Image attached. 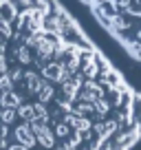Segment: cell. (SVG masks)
I'll list each match as a JSON object with an SVG mask.
<instances>
[{
    "mask_svg": "<svg viewBox=\"0 0 141 150\" xmlns=\"http://www.w3.org/2000/svg\"><path fill=\"white\" fill-rule=\"evenodd\" d=\"M106 31L141 60V0H82Z\"/></svg>",
    "mask_w": 141,
    "mask_h": 150,
    "instance_id": "2",
    "label": "cell"
},
{
    "mask_svg": "<svg viewBox=\"0 0 141 150\" xmlns=\"http://www.w3.org/2000/svg\"><path fill=\"white\" fill-rule=\"evenodd\" d=\"M132 88L57 0H0V150H130Z\"/></svg>",
    "mask_w": 141,
    "mask_h": 150,
    "instance_id": "1",
    "label": "cell"
}]
</instances>
